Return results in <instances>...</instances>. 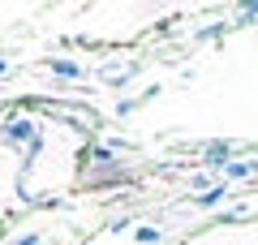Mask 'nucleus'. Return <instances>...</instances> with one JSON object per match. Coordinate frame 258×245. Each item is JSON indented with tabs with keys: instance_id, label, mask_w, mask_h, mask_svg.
Here are the masks:
<instances>
[{
	"instance_id": "f257e3e1",
	"label": "nucleus",
	"mask_w": 258,
	"mask_h": 245,
	"mask_svg": "<svg viewBox=\"0 0 258 245\" xmlns=\"http://www.w3.org/2000/svg\"><path fill=\"white\" fill-rule=\"evenodd\" d=\"M52 73H60V78H78L82 69H78L74 60H52Z\"/></svg>"
},
{
	"instance_id": "f03ea898",
	"label": "nucleus",
	"mask_w": 258,
	"mask_h": 245,
	"mask_svg": "<svg viewBox=\"0 0 258 245\" xmlns=\"http://www.w3.org/2000/svg\"><path fill=\"white\" fill-rule=\"evenodd\" d=\"M5 129H9V138H30V129H35V125H30V120H9Z\"/></svg>"
},
{
	"instance_id": "7ed1b4c3",
	"label": "nucleus",
	"mask_w": 258,
	"mask_h": 245,
	"mask_svg": "<svg viewBox=\"0 0 258 245\" xmlns=\"http://www.w3.org/2000/svg\"><path fill=\"white\" fill-rule=\"evenodd\" d=\"M138 241H142V245H151V241H159V228H151V224H147V228H138Z\"/></svg>"
},
{
	"instance_id": "20e7f679",
	"label": "nucleus",
	"mask_w": 258,
	"mask_h": 245,
	"mask_svg": "<svg viewBox=\"0 0 258 245\" xmlns=\"http://www.w3.org/2000/svg\"><path fill=\"white\" fill-rule=\"evenodd\" d=\"M220 198H224V190H211V194H203V198H198V207H215Z\"/></svg>"
},
{
	"instance_id": "39448f33",
	"label": "nucleus",
	"mask_w": 258,
	"mask_h": 245,
	"mask_svg": "<svg viewBox=\"0 0 258 245\" xmlns=\"http://www.w3.org/2000/svg\"><path fill=\"white\" fill-rule=\"evenodd\" d=\"M18 245H39V236H35V232H30V236H22V241H18Z\"/></svg>"
}]
</instances>
